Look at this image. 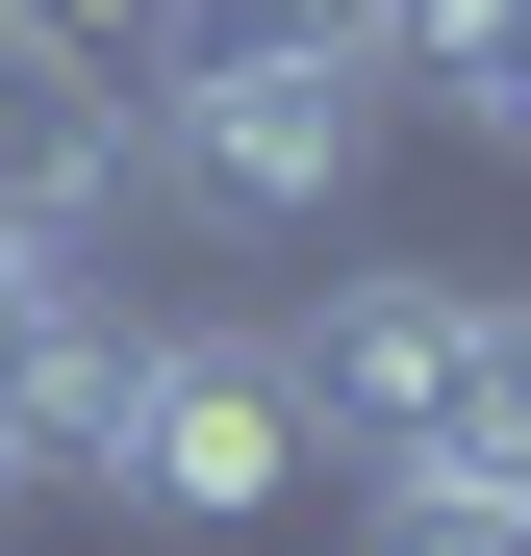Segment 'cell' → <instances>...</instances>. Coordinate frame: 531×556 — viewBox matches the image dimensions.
<instances>
[{"label": "cell", "instance_id": "1", "mask_svg": "<svg viewBox=\"0 0 531 556\" xmlns=\"http://www.w3.org/2000/svg\"><path fill=\"white\" fill-rule=\"evenodd\" d=\"M279 380H304V455H354V481H531V304L506 278H304L279 304Z\"/></svg>", "mask_w": 531, "mask_h": 556}, {"label": "cell", "instance_id": "2", "mask_svg": "<svg viewBox=\"0 0 531 556\" xmlns=\"http://www.w3.org/2000/svg\"><path fill=\"white\" fill-rule=\"evenodd\" d=\"M354 177H380V76H329V51H152V203L329 228Z\"/></svg>", "mask_w": 531, "mask_h": 556}, {"label": "cell", "instance_id": "3", "mask_svg": "<svg viewBox=\"0 0 531 556\" xmlns=\"http://www.w3.org/2000/svg\"><path fill=\"white\" fill-rule=\"evenodd\" d=\"M279 481H304V380H279V329H152V354H127V430H102V481H76V506H127V531L203 556V531H253Z\"/></svg>", "mask_w": 531, "mask_h": 556}, {"label": "cell", "instance_id": "4", "mask_svg": "<svg viewBox=\"0 0 531 556\" xmlns=\"http://www.w3.org/2000/svg\"><path fill=\"white\" fill-rule=\"evenodd\" d=\"M127 177H152V76L0 0V253H76V228L127 203Z\"/></svg>", "mask_w": 531, "mask_h": 556}, {"label": "cell", "instance_id": "5", "mask_svg": "<svg viewBox=\"0 0 531 556\" xmlns=\"http://www.w3.org/2000/svg\"><path fill=\"white\" fill-rule=\"evenodd\" d=\"M405 102L481 127V152H531V0H430V26H405Z\"/></svg>", "mask_w": 531, "mask_h": 556}, {"label": "cell", "instance_id": "6", "mask_svg": "<svg viewBox=\"0 0 531 556\" xmlns=\"http://www.w3.org/2000/svg\"><path fill=\"white\" fill-rule=\"evenodd\" d=\"M405 26H430V0H177L152 51H329V76H380V102H405Z\"/></svg>", "mask_w": 531, "mask_h": 556}, {"label": "cell", "instance_id": "7", "mask_svg": "<svg viewBox=\"0 0 531 556\" xmlns=\"http://www.w3.org/2000/svg\"><path fill=\"white\" fill-rule=\"evenodd\" d=\"M354 556H531V481H380Z\"/></svg>", "mask_w": 531, "mask_h": 556}, {"label": "cell", "instance_id": "8", "mask_svg": "<svg viewBox=\"0 0 531 556\" xmlns=\"http://www.w3.org/2000/svg\"><path fill=\"white\" fill-rule=\"evenodd\" d=\"M26 26H76V51H152V26H177V0H26Z\"/></svg>", "mask_w": 531, "mask_h": 556}, {"label": "cell", "instance_id": "9", "mask_svg": "<svg viewBox=\"0 0 531 556\" xmlns=\"http://www.w3.org/2000/svg\"><path fill=\"white\" fill-rule=\"evenodd\" d=\"M26 506H51V481H26V430H0V531H26Z\"/></svg>", "mask_w": 531, "mask_h": 556}, {"label": "cell", "instance_id": "10", "mask_svg": "<svg viewBox=\"0 0 531 556\" xmlns=\"http://www.w3.org/2000/svg\"><path fill=\"white\" fill-rule=\"evenodd\" d=\"M26 278H51V253H0V329H26Z\"/></svg>", "mask_w": 531, "mask_h": 556}]
</instances>
